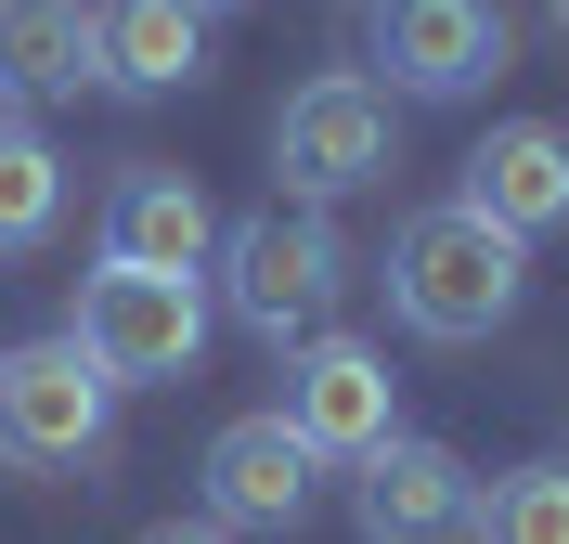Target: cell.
I'll return each mask as SVG.
<instances>
[{
	"label": "cell",
	"mask_w": 569,
	"mask_h": 544,
	"mask_svg": "<svg viewBox=\"0 0 569 544\" xmlns=\"http://www.w3.org/2000/svg\"><path fill=\"white\" fill-rule=\"evenodd\" d=\"M389 402H401V376H389V350H362V337H298L284 350V428L311 441V454H376L389 441Z\"/></svg>",
	"instance_id": "cell-7"
},
{
	"label": "cell",
	"mask_w": 569,
	"mask_h": 544,
	"mask_svg": "<svg viewBox=\"0 0 569 544\" xmlns=\"http://www.w3.org/2000/svg\"><path fill=\"white\" fill-rule=\"evenodd\" d=\"M376 66L401 105H466L505 66V13L492 0H376Z\"/></svg>",
	"instance_id": "cell-6"
},
{
	"label": "cell",
	"mask_w": 569,
	"mask_h": 544,
	"mask_svg": "<svg viewBox=\"0 0 569 544\" xmlns=\"http://www.w3.org/2000/svg\"><path fill=\"white\" fill-rule=\"evenodd\" d=\"M389 156H401V91L362 78V66L298 78L284 117H272V169H284L298 208H337V195H362V181H389Z\"/></svg>",
	"instance_id": "cell-4"
},
{
	"label": "cell",
	"mask_w": 569,
	"mask_h": 544,
	"mask_svg": "<svg viewBox=\"0 0 569 544\" xmlns=\"http://www.w3.org/2000/svg\"><path fill=\"white\" fill-rule=\"evenodd\" d=\"M91 52H104V91H181V78H208V13L194 0H91Z\"/></svg>",
	"instance_id": "cell-12"
},
{
	"label": "cell",
	"mask_w": 569,
	"mask_h": 544,
	"mask_svg": "<svg viewBox=\"0 0 569 544\" xmlns=\"http://www.w3.org/2000/svg\"><path fill=\"white\" fill-rule=\"evenodd\" d=\"M220 311L247 337H272V350H298V337H323V311H337V286H350V247H337V220L298 208V195H272V208L220 220Z\"/></svg>",
	"instance_id": "cell-2"
},
{
	"label": "cell",
	"mask_w": 569,
	"mask_h": 544,
	"mask_svg": "<svg viewBox=\"0 0 569 544\" xmlns=\"http://www.w3.org/2000/svg\"><path fill=\"white\" fill-rule=\"evenodd\" d=\"M104 259H142V273H208L220 259V208L194 195V169H117L104 181Z\"/></svg>",
	"instance_id": "cell-10"
},
{
	"label": "cell",
	"mask_w": 569,
	"mask_h": 544,
	"mask_svg": "<svg viewBox=\"0 0 569 544\" xmlns=\"http://www.w3.org/2000/svg\"><path fill=\"white\" fill-rule=\"evenodd\" d=\"M104 441H117V376L78 350V337L0 350V467L78 479V467H104Z\"/></svg>",
	"instance_id": "cell-3"
},
{
	"label": "cell",
	"mask_w": 569,
	"mask_h": 544,
	"mask_svg": "<svg viewBox=\"0 0 569 544\" xmlns=\"http://www.w3.org/2000/svg\"><path fill=\"white\" fill-rule=\"evenodd\" d=\"M52 220H66V156L39 144V117L13 105V117H0V259L52 247Z\"/></svg>",
	"instance_id": "cell-14"
},
{
	"label": "cell",
	"mask_w": 569,
	"mask_h": 544,
	"mask_svg": "<svg viewBox=\"0 0 569 544\" xmlns=\"http://www.w3.org/2000/svg\"><path fill=\"white\" fill-rule=\"evenodd\" d=\"M362 544H453L466 518H479V479H466V454H440V441H376L362 454V493H350Z\"/></svg>",
	"instance_id": "cell-8"
},
{
	"label": "cell",
	"mask_w": 569,
	"mask_h": 544,
	"mask_svg": "<svg viewBox=\"0 0 569 544\" xmlns=\"http://www.w3.org/2000/svg\"><path fill=\"white\" fill-rule=\"evenodd\" d=\"M466 544H569V467L557 454L543 467H505L479 493V518H466Z\"/></svg>",
	"instance_id": "cell-15"
},
{
	"label": "cell",
	"mask_w": 569,
	"mask_h": 544,
	"mask_svg": "<svg viewBox=\"0 0 569 544\" xmlns=\"http://www.w3.org/2000/svg\"><path fill=\"white\" fill-rule=\"evenodd\" d=\"M466 208L505 220L518 247H531V234H557V220H569V130H543V117H505L492 144L466 156Z\"/></svg>",
	"instance_id": "cell-11"
},
{
	"label": "cell",
	"mask_w": 569,
	"mask_h": 544,
	"mask_svg": "<svg viewBox=\"0 0 569 544\" xmlns=\"http://www.w3.org/2000/svg\"><path fill=\"white\" fill-rule=\"evenodd\" d=\"M91 78H104L91 0H0V91H13V105H66Z\"/></svg>",
	"instance_id": "cell-13"
},
{
	"label": "cell",
	"mask_w": 569,
	"mask_h": 544,
	"mask_svg": "<svg viewBox=\"0 0 569 544\" xmlns=\"http://www.w3.org/2000/svg\"><path fill=\"white\" fill-rule=\"evenodd\" d=\"M518 286H531V247L505 234V220H479L453 195V208H415L389 247V311L415 337H440V350H466V337H492L505 311H518Z\"/></svg>",
	"instance_id": "cell-1"
},
{
	"label": "cell",
	"mask_w": 569,
	"mask_h": 544,
	"mask_svg": "<svg viewBox=\"0 0 569 544\" xmlns=\"http://www.w3.org/2000/svg\"><path fill=\"white\" fill-rule=\"evenodd\" d=\"M557 27H569V0H557Z\"/></svg>",
	"instance_id": "cell-18"
},
{
	"label": "cell",
	"mask_w": 569,
	"mask_h": 544,
	"mask_svg": "<svg viewBox=\"0 0 569 544\" xmlns=\"http://www.w3.org/2000/svg\"><path fill=\"white\" fill-rule=\"evenodd\" d=\"M311 441L284 428V415H233V428L208 441V518L220 532H298L311 518Z\"/></svg>",
	"instance_id": "cell-9"
},
{
	"label": "cell",
	"mask_w": 569,
	"mask_h": 544,
	"mask_svg": "<svg viewBox=\"0 0 569 544\" xmlns=\"http://www.w3.org/2000/svg\"><path fill=\"white\" fill-rule=\"evenodd\" d=\"M194 13H233V0H194Z\"/></svg>",
	"instance_id": "cell-17"
},
{
	"label": "cell",
	"mask_w": 569,
	"mask_h": 544,
	"mask_svg": "<svg viewBox=\"0 0 569 544\" xmlns=\"http://www.w3.org/2000/svg\"><path fill=\"white\" fill-rule=\"evenodd\" d=\"M66 337L104 363L117 389H169V376H194V350H208V286H194V273H142V259H104V273L78 286Z\"/></svg>",
	"instance_id": "cell-5"
},
{
	"label": "cell",
	"mask_w": 569,
	"mask_h": 544,
	"mask_svg": "<svg viewBox=\"0 0 569 544\" xmlns=\"http://www.w3.org/2000/svg\"><path fill=\"white\" fill-rule=\"evenodd\" d=\"M142 544H233L220 518H169V532H142Z\"/></svg>",
	"instance_id": "cell-16"
}]
</instances>
